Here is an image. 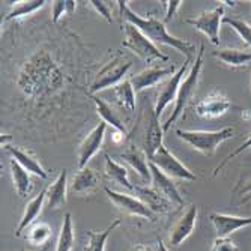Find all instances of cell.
Listing matches in <instances>:
<instances>
[{"label":"cell","mask_w":251,"mask_h":251,"mask_svg":"<svg viewBox=\"0 0 251 251\" xmlns=\"http://www.w3.org/2000/svg\"><path fill=\"white\" fill-rule=\"evenodd\" d=\"M17 84L25 97L30 100H45L60 92L65 86V77L50 53L41 50L23 65Z\"/></svg>","instance_id":"cell-1"},{"label":"cell","mask_w":251,"mask_h":251,"mask_svg":"<svg viewBox=\"0 0 251 251\" xmlns=\"http://www.w3.org/2000/svg\"><path fill=\"white\" fill-rule=\"evenodd\" d=\"M121 11V20L125 23H131L137 29H139L148 39H151L155 45H169V47H173L175 50L180 51L182 54H185L187 57L193 59V54L196 51V45L190 41H184L175 38L173 35H170L166 29L164 21H159L156 17L149 15V17H142L139 14H135L129 6L128 2H124V0H119L116 2Z\"/></svg>","instance_id":"cell-2"},{"label":"cell","mask_w":251,"mask_h":251,"mask_svg":"<svg viewBox=\"0 0 251 251\" xmlns=\"http://www.w3.org/2000/svg\"><path fill=\"white\" fill-rule=\"evenodd\" d=\"M203 56H204V44H200L199 47V51H197V56L193 62V66L188 73V75L185 77V80L182 81L180 87H179V92H177V97H176V101H175V108L172 111L170 118L166 121V124L163 125V129L167 131L179 118L180 115L184 113L187 104L191 101V98L194 97L196 90H197V86H199V81H200V75H201V68H203Z\"/></svg>","instance_id":"cell-3"},{"label":"cell","mask_w":251,"mask_h":251,"mask_svg":"<svg viewBox=\"0 0 251 251\" xmlns=\"http://www.w3.org/2000/svg\"><path fill=\"white\" fill-rule=\"evenodd\" d=\"M176 135L180 140L188 143L194 151L212 156L217 152V148L230 140L235 135V128L226 126L220 131H191V129H176Z\"/></svg>","instance_id":"cell-4"},{"label":"cell","mask_w":251,"mask_h":251,"mask_svg":"<svg viewBox=\"0 0 251 251\" xmlns=\"http://www.w3.org/2000/svg\"><path fill=\"white\" fill-rule=\"evenodd\" d=\"M122 30H124L122 47L132 51L135 56H139L146 63H152L155 60H159V62L169 60V56L164 54L163 51H159L156 45L151 39H148L134 25H131V23L122 25Z\"/></svg>","instance_id":"cell-5"},{"label":"cell","mask_w":251,"mask_h":251,"mask_svg":"<svg viewBox=\"0 0 251 251\" xmlns=\"http://www.w3.org/2000/svg\"><path fill=\"white\" fill-rule=\"evenodd\" d=\"M131 66H132V62L122 54H116L115 57H111V60L107 62L97 74L92 86H90L89 94L94 95V94L101 92L104 89L118 86L119 83L124 81V77L128 74Z\"/></svg>","instance_id":"cell-6"},{"label":"cell","mask_w":251,"mask_h":251,"mask_svg":"<svg viewBox=\"0 0 251 251\" xmlns=\"http://www.w3.org/2000/svg\"><path fill=\"white\" fill-rule=\"evenodd\" d=\"M104 193L107 194L108 200L115 204V206L122 211L126 215H132V217H140V218H146L151 221L156 220V214L152 212L146 204L139 199V197H134L131 194H125V193H119L115 191L108 187H104Z\"/></svg>","instance_id":"cell-7"},{"label":"cell","mask_w":251,"mask_h":251,"mask_svg":"<svg viewBox=\"0 0 251 251\" xmlns=\"http://www.w3.org/2000/svg\"><path fill=\"white\" fill-rule=\"evenodd\" d=\"M224 21V6L220 5L214 9L204 11L196 18H188L185 20L187 25L196 27L200 30L204 36L214 45H220V30H221V23Z\"/></svg>","instance_id":"cell-8"},{"label":"cell","mask_w":251,"mask_h":251,"mask_svg":"<svg viewBox=\"0 0 251 251\" xmlns=\"http://www.w3.org/2000/svg\"><path fill=\"white\" fill-rule=\"evenodd\" d=\"M163 173H166L169 177L180 179V180H196L197 176L187 167L182 164L179 159L163 145L156 151V153L149 159Z\"/></svg>","instance_id":"cell-9"},{"label":"cell","mask_w":251,"mask_h":251,"mask_svg":"<svg viewBox=\"0 0 251 251\" xmlns=\"http://www.w3.org/2000/svg\"><path fill=\"white\" fill-rule=\"evenodd\" d=\"M232 108V101L226 97L220 89H214L209 95L201 98L196 105V115L203 119H217L224 116L227 111Z\"/></svg>","instance_id":"cell-10"},{"label":"cell","mask_w":251,"mask_h":251,"mask_svg":"<svg viewBox=\"0 0 251 251\" xmlns=\"http://www.w3.org/2000/svg\"><path fill=\"white\" fill-rule=\"evenodd\" d=\"M190 62L191 59L187 57L185 62L182 63V66L179 70L163 84V87H159V92L156 95V100H155V105H153V110H155V115L159 118L163 115L164 108L172 102V101H176V97H177V92H179V87L184 81V75L188 70L190 66Z\"/></svg>","instance_id":"cell-11"},{"label":"cell","mask_w":251,"mask_h":251,"mask_svg":"<svg viewBox=\"0 0 251 251\" xmlns=\"http://www.w3.org/2000/svg\"><path fill=\"white\" fill-rule=\"evenodd\" d=\"M197 217H199V209L196 204H190V206L179 215V218L175 221V224L170 229V244L172 247H180L187 241L191 233L194 232L197 226Z\"/></svg>","instance_id":"cell-12"},{"label":"cell","mask_w":251,"mask_h":251,"mask_svg":"<svg viewBox=\"0 0 251 251\" xmlns=\"http://www.w3.org/2000/svg\"><path fill=\"white\" fill-rule=\"evenodd\" d=\"M105 129H107V124L105 122H100L95 128H92L86 139L83 140V143L78 148V169H84L87 167L89 161L95 156V153L101 149V145L104 142V135H105Z\"/></svg>","instance_id":"cell-13"},{"label":"cell","mask_w":251,"mask_h":251,"mask_svg":"<svg viewBox=\"0 0 251 251\" xmlns=\"http://www.w3.org/2000/svg\"><path fill=\"white\" fill-rule=\"evenodd\" d=\"M175 65H169V66H159V65H155V66H149L146 70L140 71L139 74H134L129 81L137 92H142L145 89H149L152 86H155L156 83H159L163 78L166 77H172L175 74Z\"/></svg>","instance_id":"cell-14"},{"label":"cell","mask_w":251,"mask_h":251,"mask_svg":"<svg viewBox=\"0 0 251 251\" xmlns=\"http://www.w3.org/2000/svg\"><path fill=\"white\" fill-rule=\"evenodd\" d=\"M164 129L159 125V118L155 115L153 107H148V119L145 125V152L151 159L156 151L163 146Z\"/></svg>","instance_id":"cell-15"},{"label":"cell","mask_w":251,"mask_h":251,"mask_svg":"<svg viewBox=\"0 0 251 251\" xmlns=\"http://www.w3.org/2000/svg\"><path fill=\"white\" fill-rule=\"evenodd\" d=\"M209 220L214 226L218 238H229L232 233L251 226V217L245 218V217H238V215L212 212L209 215Z\"/></svg>","instance_id":"cell-16"},{"label":"cell","mask_w":251,"mask_h":251,"mask_svg":"<svg viewBox=\"0 0 251 251\" xmlns=\"http://www.w3.org/2000/svg\"><path fill=\"white\" fill-rule=\"evenodd\" d=\"M149 167H151V175H152V188H155L159 194H163L166 199H169L173 204L182 206V204H184V199H182L173 179L169 177L166 173H163L151 161H149Z\"/></svg>","instance_id":"cell-17"},{"label":"cell","mask_w":251,"mask_h":251,"mask_svg":"<svg viewBox=\"0 0 251 251\" xmlns=\"http://www.w3.org/2000/svg\"><path fill=\"white\" fill-rule=\"evenodd\" d=\"M134 193L139 196V199L156 215L158 214H167L170 211V208L173 206V203L169 199H166L163 194H159L152 187L151 188L149 187H135Z\"/></svg>","instance_id":"cell-18"},{"label":"cell","mask_w":251,"mask_h":251,"mask_svg":"<svg viewBox=\"0 0 251 251\" xmlns=\"http://www.w3.org/2000/svg\"><path fill=\"white\" fill-rule=\"evenodd\" d=\"M100 187V176L94 169L84 167L73 179L70 191L77 196L92 194Z\"/></svg>","instance_id":"cell-19"},{"label":"cell","mask_w":251,"mask_h":251,"mask_svg":"<svg viewBox=\"0 0 251 251\" xmlns=\"http://www.w3.org/2000/svg\"><path fill=\"white\" fill-rule=\"evenodd\" d=\"M66 194H68V173L66 170H60L59 176L51 185L47 188V196H45V204L50 209H59L63 204H66Z\"/></svg>","instance_id":"cell-20"},{"label":"cell","mask_w":251,"mask_h":251,"mask_svg":"<svg viewBox=\"0 0 251 251\" xmlns=\"http://www.w3.org/2000/svg\"><path fill=\"white\" fill-rule=\"evenodd\" d=\"M45 196H47V188H44L38 196H35L30 201H27L26 204V209H25V214H23L17 229H15V236L20 238L21 233L27 230L32 224H35V220L39 217L44 204H45Z\"/></svg>","instance_id":"cell-21"},{"label":"cell","mask_w":251,"mask_h":251,"mask_svg":"<svg viewBox=\"0 0 251 251\" xmlns=\"http://www.w3.org/2000/svg\"><path fill=\"white\" fill-rule=\"evenodd\" d=\"M122 158L137 172V175L142 177V180H145V182L152 180L151 167H149V158H148L145 151L139 149L137 146H131L128 151H125L122 153Z\"/></svg>","instance_id":"cell-22"},{"label":"cell","mask_w":251,"mask_h":251,"mask_svg":"<svg viewBox=\"0 0 251 251\" xmlns=\"http://www.w3.org/2000/svg\"><path fill=\"white\" fill-rule=\"evenodd\" d=\"M6 151L12 155V159L25 169L29 173H33L35 176H39L41 179H47V172L44 170L42 164L39 163V159L29 151H23L20 148H14V146H8Z\"/></svg>","instance_id":"cell-23"},{"label":"cell","mask_w":251,"mask_h":251,"mask_svg":"<svg viewBox=\"0 0 251 251\" xmlns=\"http://www.w3.org/2000/svg\"><path fill=\"white\" fill-rule=\"evenodd\" d=\"M212 56L230 68H241L251 63V51H245L241 49H220L214 51Z\"/></svg>","instance_id":"cell-24"},{"label":"cell","mask_w":251,"mask_h":251,"mask_svg":"<svg viewBox=\"0 0 251 251\" xmlns=\"http://www.w3.org/2000/svg\"><path fill=\"white\" fill-rule=\"evenodd\" d=\"M89 97H90V100L94 101V104H95V107H97V113L101 116L102 122H105L107 125L113 126V128H115V131H119V132H122V134L126 135V126L122 124V121L118 118L116 113L113 111L111 105L107 104L102 98L95 97V95H92V94H89Z\"/></svg>","instance_id":"cell-25"},{"label":"cell","mask_w":251,"mask_h":251,"mask_svg":"<svg viewBox=\"0 0 251 251\" xmlns=\"http://www.w3.org/2000/svg\"><path fill=\"white\" fill-rule=\"evenodd\" d=\"M75 242V232L73 224V215L66 212L63 215V221L60 226V233L56 244V251H73Z\"/></svg>","instance_id":"cell-26"},{"label":"cell","mask_w":251,"mask_h":251,"mask_svg":"<svg viewBox=\"0 0 251 251\" xmlns=\"http://www.w3.org/2000/svg\"><path fill=\"white\" fill-rule=\"evenodd\" d=\"M9 167H11V176H12V182H14L17 194L21 197H26L32 190V182H30L29 172L23 169L15 159H11Z\"/></svg>","instance_id":"cell-27"},{"label":"cell","mask_w":251,"mask_h":251,"mask_svg":"<svg viewBox=\"0 0 251 251\" xmlns=\"http://www.w3.org/2000/svg\"><path fill=\"white\" fill-rule=\"evenodd\" d=\"M113 94H115V98L121 108L128 113H132L135 110V90L129 80H124L122 83L113 87Z\"/></svg>","instance_id":"cell-28"},{"label":"cell","mask_w":251,"mask_h":251,"mask_svg":"<svg viewBox=\"0 0 251 251\" xmlns=\"http://www.w3.org/2000/svg\"><path fill=\"white\" fill-rule=\"evenodd\" d=\"M50 238H51V227L47 223L32 224L27 229V233H26V241L32 247H38V248L47 247Z\"/></svg>","instance_id":"cell-29"},{"label":"cell","mask_w":251,"mask_h":251,"mask_svg":"<svg viewBox=\"0 0 251 251\" xmlns=\"http://www.w3.org/2000/svg\"><path fill=\"white\" fill-rule=\"evenodd\" d=\"M121 226V220H115L111 224H108V227L102 232H94L89 230L87 232V244L84 247V251H105V244L108 236L111 235V232L116 229V227Z\"/></svg>","instance_id":"cell-30"},{"label":"cell","mask_w":251,"mask_h":251,"mask_svg":"<svg viewBox=\"0 0 251 251\" xmlns=\"http://www.w3.org/2000/svg\"><path fill=\"white\" fill-rule=\"evenodd\" d=\"M105 175H107V177L111 179L113 182H116V184H119V185L128 188L129 191H134L135 187L129 182L128 170H126L122 164H119V163H116V161H113V159H111L108 155H105Z\"/></svg>","instance_id":"cell-31"},{"label":"cell","mask_w":251,"mask_h":251,"mask_svg":"<svg viewBox=\"0 0 251 251\" xmlns=\"http://www.w3.org/2000/svg\"><path fill=\"white\" fill-rule=\"evenodd\" d=\"M45 3H47L45 0H21V2H15L12 5V9L5 17V21L18 20L26 15H30V14L42 9L45 6Z\"/></svg>","instance_id":"cell-32"},{"label":"cell","mask_w":251,"mask_h":251,"mask_svg":"<svg viewBox=\"0 0 251 251\" xmlns=\"http://www.w3.org/2000/svg\"><path fill=\"white\" fill-rule=\"evenodd\" d=\"M226 25H229L239 36L241 39L251 47V25H248L247 21L239 20V18H230V17H226L224 18Z\"/></svg>","instance_id":"cell-33"},{"label":"cell","mask_w":251,"mask_h":251,"mask_svg":"<svg viewBox=\"0 0 251 251\" xmlns=\"http://www.w3.org/2000/svg\"><path fill=\"white\" fill-rule=\"evenodd\" d=\"M247 149H251V131L248 132V135H247V139H245V142L241 145V146H238L233 152H230L229 155H227V156H224V159H223V161H220V164L214 169V173H212V176H218V173L227 166V164H229L230 161H232V159L233 158H236L239 153H242L244 151H247Z\"/></svg>","instance_id":"cell-34"},{"label":"cell","mask_w":251,"mask_h":251,"mask_svg":"<svg viewBox=\"0 0 251 251\" xmlns=\"http://www.w3.org/2000/svg\"><path fill=\"white\" fill-rule=\"evenodd\" d=\"M209 251H239V247L230 238H215Z\"/></svg>","instance_id":"cell-35"},{"label":"cell","mask_w":251,"mask_h":251,"mask_svg":"<svg viewBox=\"0 0 251 251\" xmlns=\"http://www.w3.org/2000/svg\"><path fill=\"white\" fill-rule=\"evenodd\" d=\"M90 6H92L100 15H102L104 18H105V21L107 23H113V18H111V12H110V9H108V6H107V2H101V0H90Z\"/></svg>","instance_id":"cell-36"},{"label":"cell","mask_w":251,"mask_h":251,"mask_svg":"<svg viewBox=\"0 0 251 251\" xmlns=\"http://www.w3.org/2000/svg\"><path fill=\"white\" fill-rule=\"evenodd\" d=\"M182 3H184V2H180V0H172V2H163V5L166 6L164 25H166V23H170V21L175 18V15H176L177 9L182 6Z\"/></svg>","instance_id":"cell-37"},{"label":"cell","mask_w":251,"mask_h":251,"mask_svg":"<svg viewBox=\"0 0 251 251\" xmlns=\"http://www.w3.org/2000/svg\"><path fill=\"white\" fill-rule=\"evenodd\" d=\"M63 14H68L66 2H60V0H57V2H53V12H51L53 23H57L63 17Z\"/></svg>","instance_id":"cell-38"},{"label":"cell","mask_w":251,"mask_h":251,"mask_svg":"<svg viewBox=\"0 0 251 251\" xmlns=\"http://www.w3.org/2000/svg\"><path fill=\"white\" fill-rule=\"evenodd\" d=\"M251 193V180L245 182L242 185H238L235 188V194H241V196H245V194H250Z\"/></svg>","instance_id":"cell-39"},{"label":"cell","mask_w":251,"mask_h":251,"mask_svg":"<svg viewBox=\"0 0 251 251\" xmlns=\"http://www.w3.org/2000/svg\"><path fill=\"white\" fill-rule=\"evenodd\" d=\"M124 137H125V134H122L119 131H115V132H113V135H111V140L115 142L116 145H119V143L124 142Z\"/></svg>","instance_id":"cell-40"},{"label":"cell","mask_w":251,"mask_h":251,"mask_svg":"<svg viewBox=\"0 0 251 251\" xmlns=\"http://www.w3.org/2000/svg\"><path fill=\"white\" fill-rule=\"evenodd\" d=\"M75 6L77 3L73 2V0H66V9H68V14H73L75 11Z\"/></svg>","instance_id":"cell-41"},{"label":"cell","mask_w":251,"mask_h":251,"mask_svg":"<svg viewBox=\"0 0 251 251\" xmlns=\"http://www.w3.org/2000/svg\"><path fill=\"white\" fill-rule=\"evenodd\" d=\"M158 251H170V250L166 247V244H164V241H163L161 238H158Z\"/></svg>","instance_id":"cell-42"},{"label":"cell","mask_w":251,"mask_h":251,"mask_svg":"<svg viewBox=\"0 0 251 251\" xmlns=\"http://www.w3.org/2000/svg\"><path fill=\"white\" fill-rule=\"evenodd\" d=\"M11 140H12V137H11V135H3V134H2V137H0V142H2L3 148H6V146H8L6 143L11 142Z\"/></svg>","instance_id":"cell-43"},{"label":"cell","mask_w":251,"mask_h":251,"mask_svg":"<svg viewBox=\"0 0 251 251\" xmlns=\"http://www.w3.org/2000/svg\"><path fill=\"white\" fill-rule=\"evenodd\" d=\"M242 119L244 121H250L251 119V111L250 110H244L242 111Z\"/></svg>","instance_id":"cell-44"},{"label":"cell","mask_w":251,"mask_h":251,"mask_svg":"<svg viewBox=\"0 0 251 251\" xmlns=\"http://www.w3.org/2000/svg\"><path fill=\"white\" fill-rule=\"evenodd\" d=\"M132 251H148V250H146L145 247H142V245H137Z\"/></svg>","instance_id":"cell-45"},{"label":"cell","mask_w":251,"mask_h":251,"mask_svg":"<svg viewBox=\"0 0 251 251\" xmlns=\"http://www.w3.org/2000/svg\"><path fill=\"white\" fill-rule=\"evenodd\" d=\"M49 250V245L47 247H44V248H39V250H36V251H47ZM21 251H25V250H21Z\"/></svg>","instance_id":"cell-46"},{"label":"cell","mask_w":251,"mask_h":251,"mask_svg":"<svg viewBox=\"0 0 251 251\" xmlns=\"http://www.w3.org/2000/svg\"><path fill=\"white\" fill-rule=\"evenodd\" d=\"M250 81H251V77H250Z\"/></svg>","instance_id":"cell-47"}]
</instances>
